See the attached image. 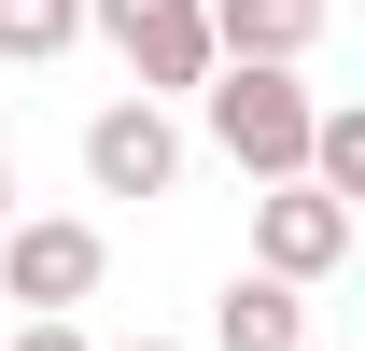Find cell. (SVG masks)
Instances as JSON below:
<instances>
[{
    "label": "cell",
    "mask_w": 365,
    "mask_h": 351,
    "mask_svg": "<svg viewBox=\"0 0 365 351\" xmlns=\"http://www.w3.org/2000/svg\"><path fill=\"white\" fill-rule=\"evenodd\" d=\"M197 113H211V155L225 169H253V183H295L309 169V71H211L197 85Z\"/></svg>",
    "instance_id": "6da1fadb"
},
{
    "label": "cell",
    "mask_w": 365,
    "mask_h": 351,
    "mask_svg": "<svg viewBox=\"0 0 365 351\" xmlns=\"http://www.w3.org/2000/svg\"><path fill=\"white\" fill-rule=\"evenodd\" d=\"M309 351H323V337H309Z\"/></svg>",
    "instance_id": "7c38bea8"
},
{
    "label": "cell",
    "mask_w": 365,
    "mask_h": 351,
    "mask_svg": "<svg viewBox=\"0 0 365 351\" xmlns=\"http://www.w3.org/2000/svg\"><path fill=\"white\" fill-rule=\"evenodd\" d=\"M0 225H14V169H0Z\"/></svg>",
    "instance_id": "30bf717a"
},
{
    "label": "cell",
    "mask_w": 365,
    "mask_h": 351,
    "mask_svg": "<svg viewBox=\"0 0 365 351\" xmlns=\"http://www.w3.org/2000/svg\"><path fill=\"white\" fill-rule=\"evenodd\" d=\"M85 183H98V197H169V183H182V127L155 113V98L85 113Z\"/></svg>",
    "instance_id": "5b68a950"
},
{
    "label": "cell",
    "mask_w": 365,
    "mask_h": 351,
    "mask_svg": "<svg viewBox=\"0 0 365 351\" xmlns=\"http://www.w3.org/2000/svg\"><path fill=\"white\" fill-rule=\"evenodd\" d=\"M85 43V0H0V71H43Z\"/></svg>",
    "instance_id": "ba28073f"
},
{
    "label": "cell",
    "mask_w": 365,
    "mask_h": 351,
    "mask_svg": "<svg viewBox=\"0 0 365 351\" xmlns=\"http://www.w3.org/2000/svg\"><path fill=\"white\" fill-rule=\"evenodd\" d=\"M323 0H211V71H309Z\"/></svg>",
    "instance_id": "8992f818"
},
{
    "label": "cell",
    "mask_w": 365,
    "mask_h": 351,
    "mask_svg": "<svg viewBox=\"0 0 365 351\" xmlns=\"http://www.w3.org/2000/svg\"><path fill=\"white\" fill-rule=\"evenodd\" d=\"M85 29L127 56V85L155 98V113L211 85V0H85Z\"/></svg>",
    "instance_id": "3957f363"
},
{
    "label": "cell",
    "mask_w": 365,
    "mask_h": 351,
    "mask_svg": "<svg viewBox=\"0 0 365 351\" xmlns=\"http://www.w3.org/2000/svg\"><path fill=\"white\" fill-rule=\"evenodd\" d=\"M211 351H309V295H281V281L239 267L225 295H211Z\"/></svg>",
    "instance_id": "52a82bcc"
},
{
    "label": "cell",
    "mask_w": 365,
    "mask_h": 351,
    "mask_svg": "<svg viewBox=\"0 0 365 351\" xmlns=\"http://www.w3.org/2000/svg\"><path fill=\"white\" fill-rule=\"evenodd\" d=\"M14 351H98L85 323H14Z\"/></svg>",
    "instance_id": "9c48e42d"
},
{
    "label": "cell",
    "mask_w": 365,
    "mask_h": 351,
    "mask_svg": "<svg viewBox=\"0 0 365 351\" xmlns=\"http://www.w3.org/2000/svg\"><path fill=\"white\" fill-rule=\"evenodd\" d=\"M337 267H351V211L309 197V183H267V197H253V281L309 295V281H337Z\"/></svg>",
    "instance_id": "277c9868"
},
{
    "label": "cell",
    "mask_w": 365,
    "mask_h": 351,
    "mask_svg": "<svg viewBox=\"0 0 365 351\" xmlns=\"http://www.w3.org/2000/svg\"><path fill=\"white\" fill-rule=\"evenodd\" d=\"M140 351H169V337H140Z\"/></svg>",
    "instance_id": "8fae6325"
},
{
    "label": "cell",
    "mask_w": 365,
    "mask_h": 351,
    "mask_svg": "<svg viewBox=\"0 0 365 351\" xmlns=\"http://www.w3.org/2000/svg\"><path fill=\"white\" fill-rule=\"evenodd\" d=\"M98 281H113V239H98L85 211H14L0 225V295L29 309V323H71Z\"/></svg>",
    "instance_id": "7a4b0ae2"
}]
</instances>
